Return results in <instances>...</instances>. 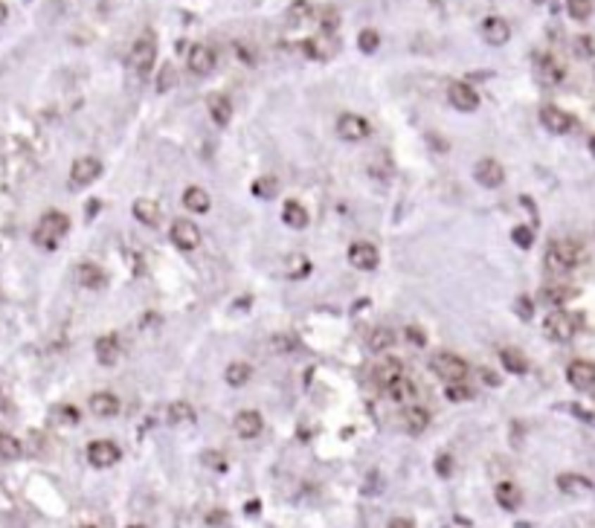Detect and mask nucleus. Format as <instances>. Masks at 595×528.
I'll use <instances>...</instances> for the list:
<instances>
[{
	"label": "nucleus",
	"instance_id": "obj_50",
	"mask_svg": "<svg viewBox=\"0 0 595 528\" xmlns=\"http://www.w3.org/2000/svg\"><path fill=\"white\" fill-rule=\"evenodd\" d=\"M61 421H67V424H79V413L73 410V406H61V410L56 413Z\"/></svg>",
	"mask_w": 595,
	"mask_h": 528
},
{
	"label": "nucleus",
	"instance_id": "obj_7",
	"mask_svg": "<svg viewBox=\"0 0 595 528\" xmlns=\"http://www.w3.org/2000/svg\"><path fill=\"white\" fill-rule=\"evenodd\" d=\"M99 175H102V163L96 157L84 154V157L73 160V165H70V186H76V189L90 186L93 180H99Z\"/></svg>",
	"mask_w": 595,
	"mask_h": 528
},
{
	"label": "nucleus",
	"instance_id": "obj_3",
	"mask_svg": "<svg viewBox=\"0 0 595 528\" xmlns=\"http://www.w3.org/2000/svg\"><path fill=\"white\" fill-rule=\"evenodd\" d=\"M128 64L131 70L139 76V79H146L151 73V67L157 64V41H154V32H142L134 46H131V56H128Z\"/></svg>",
	"mask_w": 595,
	"mask_h": 528
},
{
	"label": "nucleus",
	"instance_id": "obj_25",
	"mask_svg": "<svg viewBox=\"0 0 595 528\" xmlns=\"http://www.w3.org/2000/svg\"><path fill=\"white\" fill-rule=\"evenodd\" d=\"M96 360L102 366H113L119 354H123V348H119V340H116V334H102V337L96 340Z\"/></svg>",
	"mask_w": 595,
	"mask_h": 528
},
{
	"label": "nucleus",
	"instance_id": "obj_42",
	"mask_svg": "<svg viewBox=\"0 0 595 528\" xmlns=\"http://www.w3.org/2000/svg\"><path fill=\"white\" fill-rule=\"evenodd\" d=\"M357 46H361V53H366V56H372L377 46H380V35H377V30H363L361 35H357Z\"/></svg>",
	"mask_w": 595,
	"mask_h": 528
},
{
	"label": "nucleus",
	"instance_id": "obj_34",
	"mask_svg": "<svg viewBox=\"0 0 595 528\" xmlns=\"http://www.w3.org/2000/svg\"><path fill=\"white\" fill-rule=\"evenodd\" d=\"M20 455H23V444H20L12 433H6V429H0V459L15 462V459H20Z\"/></svg>",
	"mask_w": 595,
	"mask_h": 528
},
{
	"label": "nucleus",
	"instance_id": "obj_32",
	"mask_svg": "<svg viewBox=\"0 0 595 528\" xmlns=\"http://www.w3.org/2000/svg\"><path fill=\"white\" fill-rule=\"evenodd\" d=\"M403 366H401V360H395V357H384L377 363V369H375V380L380 383V386H387V383H392L395 377H401L403 372H401Z\"/></svg>",
	"mask_w": 595,
	"mask_h": 528
},
{
	"label": "nucleus",
	"instance_id": "obj_55",
	"mask_svg": "<svg viewBox=\"0 0 595 528\" xmlns=\"http://www.w3.org/2000/svg\"><path fill=\"white\" fill-rule=\"evenodd\" d=\"M480 375H482V380H485V383H488V386H499V377H496V375H494V372H488V369H482V372H480Z\"/></svg>",
	"mask_w": 595,
	"mask_h": 528
},
{
	"label": "nucleus",
	"instance_id": "obj_15",
	"mask_svg": "<svg viewBox=\"0 0 595 528\" xmlns=\"http://www.w3.org/2000/svg\"><path fill=\"white\" fill-rule=\"evenodd\" d=\"M232 429H235V436L238 439H258L261 436V429H265V418H261L256 410H242L235 418H232Z\"/></svg>",
	"mask_w": 595,
	"mask_h": 528
},
{
	"label": "nucleus",
	"instance_id": "obj_20",
	"mask_svg": "<svg viewBox=\"0 0 595 528\" xmlns=\"http://www.w3.org/2000/svg\"><path fill=\"white\" fill-rule=\"evenodd\" d=\"M76 282H79L82 287H87V291H102V287L108 284V273L99 268V264L82 261L79 268H76Z\"/></svg>",
	"mask_w": 595,
	"mask_h": 528
},
{
	"label": "nucleus",
	"instance_id": "obj_39",
	"mask_svg": "<svg viewBox=\"0 0 595 528\" xmlns=\"http://www.w3.org/2000/svg\"><path fill=\"white\" fill-rule=\"evenodd\" d=\"M320 27H322L325 35H334L337 27H340V12H337L334 6H325V9L320 12Z\"/></svg>",
	"mask_w": 595,
	"mask_h": 528
},
{
	"label": "nucleus",
	"instance_id": "obj_5",
	"mask_svg": "<svg viewBox=\"0 0 595 528\" xmlns=\"http://www.w3.org/2000/svg\"><path fill=\"white\" fill-rule=\"evenodd\" d=\"M543 331L549 340L569 343L575 337V317L566 314V310H549V317L543 320Z\"/></svg>",
	"mask_w": 595,
	"mask_h": 528
},
{
	"label": "nucleus",
	"instance_id": "obj_37",
	"mask_svg": "<svg viewBox=\"0 0 595 528\" xmlns=\"http://www.w3.org/2000/svg\"><path fill=\"white\" fill-rule=\"evenodd\" d=\"M311 18H314V6L308 4V0H296V4H291L288 23H305V20H311Z\"/></svg>",
	"mask_w": 595,
	"mask_h": 528
},
{
	"label": "nucleus",
	"instance_id": "obj_53",
	"mask_svg": "<svg viewBox=\"0 0 595 528\" xmlns=\"http://www.w3.org/2000/svg\"><path fill=\"white\" fill-rule=\"evenodd\" d=\"M387 528H415V522H413V520H407V517H395Z\"/></svg>",
	"mask_w": 595,
	"mask_h": 528
},
{
	"label": "nucleus",
	"instance_id": "obj_2",
	"mask_svg": "<svg viewBox=\"0 0 595 528\" xmlns=\"http://www.w3.org/2000/svg\"><path fill=\"white\" fill-rule=\"evenodd\" d=\"M581 261H584L581 244L569 241V238H560V241H552L549 247H546V268H549V270L566 273V270L578 268Z\"/></svg>",
	"mask_w": 595,
	"mask_h": 528
},
{
	"label": "nucleus",
	"instance_id": "obj_14",
	"mask_svg": "<svg viewBox=\"0 0 595 528\" xmlns=\"http://www.w3.org/2000/svg\"><path fill=\"white\" fill-rule=\"evenodd\" d=\"M349 264L357 270H375L380 264V253L372 241H354L349 247Z\"/></svg>",
	"mask_w": 595,
	"mask_h": 528
},
{
	"label": "nucleus",
	"instance_id": "obj_12",
	"mask_svg": "<svg viewBox=\"0 0 595 528\" xmlns=\"http://www.w3.org/2000/svg\"><path fill=\"white\" fill-rule=\"evenodd\" d=\"M447 102L462 113H470V111L480 108V93H476L468 82H453L447 87Z\"/></svg>",
	"mask_w": 595,
	"mask_h": 528
},
{
	"label": "nucleus",
	"instance_id": "obj_38",
	"mask_svg": "<svg viewBox=\"0 0 595 528\" xmlns=\"http://www.w3.org/2000/svg\"><path fill=\"white\" fill-rule=\"evenodd\" d=\"M288 273L291 279H305L308 273H311V261H308L305 256H288Z\"/></svg>",
	"mask_w": 595,
	"mask_h": 528
},
{
	"label": "nucleus",
	"instance_id": "obj_13",
	"mask_svg": "<svg viewBox=\"0 0 595 528\" xmlns=\"http://www.w3.org/2000/svg\"><path fill=\"white\" fill-rule=\"evenodd\" d=\"M540 125L552 134H569L575 128V116H569L566 111H560L555 105H543L540 108Z\"/></svg>",
	"mask_w": 595,
	"mask_h": 528
},
{
	"label": "nucleus",
	"instance_id": "obj_51",
	"mask_svg": "<svg viewBox=\"0 0 595 528\" xmlns=\"http://www.w3.org/2000/svg\"><path fill=\"white\" fill-rule=\"evenodd\" d=\"M407 340H410L413 346H424V343H427V337H424V331H421V328H413V325L407 328Z\"/></svg>",
	"mask_w": 595,
	"mask_h": 528
},
{
	"label": "nucleus",
	"instance_id": "obj_43",
	"mask_svg": "<svg viewBox=\"0 0 595 528\" xmlns=\"http://www.w3.org/2000/svg\"><path fill=\"white\" fill-rule=\"evenodd\" d=\"M177 82V73H175V64H163L160 67V76H157V93H165L172 90Z\"/></svg>",
	"mask_w": 595,
	"mask_h": 528
},
{
	"label": "nucleus",
	"instance_id": "obj_52",
	"mask_svg": "<svg viewBox=\"0 0 595 528\" xmlns=\"http://www.w3.org/2000/svg\"><path fill=\"white\" fill-rule=\"evenodd\" d=\"M203 462H206L209 467H215V470H224V467H227V462L221 459L218 453H206V455H203Z\"/></svg>",
	"mask_w": 595,
	"mask_h": 528
},
{
	"label": "nucleus",
	"instance_id": "obj_9",
	"mask_svg": "<svg viewBox=\"0 0 595 528\" xmlns=\"http://www.w3.org/2000/svg\"><path fill=\"white\" fill-rule=\"evenodd\" d=\"M473 177H476V183L485 186V189H499V186L506 183V169H503V163H499V160L485 157V160H480V163L473 165Z\"/></svg>",
	"mask_w": 595,
	"mask_h": 528
},
{
	"label": "nucleus",
	"instance_id": "obj_23",
	"mask_svg": "<svg viewBox=\"0 0 595 528\" xmlns=\"http://www.w3.org/2000/svg\"><path fill=\"white\" fill-rule=\"evenodd\" d=\"M90 413L96 418H113L119 413V398L113 392H93L90 395Z\"/></svg>",
	"mask_w": 595,
	"mask_h": 528
},
{
	"label": "nucleus",
	"instance_id": "obj_28",
	"mask_svg": "<svg viewBox=\"0 0 595 528\" xmlns=\"http://www.w3.org/2000/svg\"><path fill=\"white\" fill-rule=\"evenodd\" d=\"M183 206H186L189 212L203 215V212H209L212 198H209V191H206V189H201V186H189V189L183 191Z\"/></svg>",
	"mask_w": 595,
	"mask_h": 528
},
{
	"label": "nucleus",
	"instance_id": "obj_27",
	"mask_svg": "<svg viewBox=\"0 0 595 528\" xmlns=\"http://www.w3.org/2000/svg\"><path fill=\"white\" fill-rule=\"evenodd\" d=\"M558 488L569 496H584V494H592V482L587 476H578V473H560L558 476Z\"/></svg>",
	"mask_w": 595,
	"mask_h": 528
},
{
	"label": "nucleus",
	"instance_id": "obj_57",
	"mask_svg": "<svg viewBox=\"0 0 595 528\" xmlns=\"http://www.w3.org/2000/svg\"><path fill=\"white\" fill-rule=\"evenodd\" d=\"M221 520H224V514H212V517H209V522H212V525H218Z\"/></svg>",
	"mask_w": 595,
	"mask_h": 528
},
{
	"label": "nucleus",
	"instance_id": "obj_47",
	"mask_svg": "<svg viewBox=\"0 0 595 528\" xmlns=\"http://www.w3.org/2000/svg\"><path fill=\"white\" fill-rule=\"evenodd\" d=\"M575 56L578 58H592L595 56V41L589 35H578L575 38Z\"/></svg>",
	"mask_w": 595,
	"mask_h": 528
},
{
	"label": "nucleus",
	"instance_id": "obj_60",
	"mask_svg": "<svg viewBox=\"0 0 595 528\" xmlns=\"http://www.w3.org/2000/svg\"><path fill=\"white\" fill-rule=\"evenodd\" d=\"M128 528H146V525H128Z\"/></svg>",
	"mask_w": 595,
	"mask_h": 528
},
{
	"label": "nucleus",
	"instance_id": "obj_61",
	"mask_svg": "<svg viewBox=\"0 0 595 528\" xmlns=\"http://www.w3.org/2000/svg\"><path fill=\"white\" fill-rule=\"evenodd\" d=\"M82 528H93V525H82Z\"/></svg>",
	"mask_w": 595,
	"mask_h": 528
},
{
	"label": "nucleus",
	"instance_id": "obj_48",
	"mask_svg": "<svg viewBox=\"0 0 595 528\" xmlns=\"http://www.w3.org/2000/svg\"><path fill=\"white\" fill-rule=\"evenodd\" d=\"M514 308H517V317H520V320H526V322H529V320L534 317V305H532V299H529V296H520V299L514 302Z\"/></svg>",
	"mask_w": 595,
	"mask_h": 528
},
{
	"label": "nucleus",
	"instance_id": "obj_21",
	"mask_svg": "<svg viewBox=\"0 0 595 528\" xmlns=\"http://www.w3.org/2000/svg\"><path fill=\"white\" fill-rule=\"evenodd\" d=\"M206 111L212 116V122H215L218 128H227L230 125V119H232V105L224 93H212L209 99H206Z\"/></svg>",
	"mask_w": 595,
	"mask_h": 528
},
{
	"label": "nucleus",
	"instance_id": "obj_54",
	"mask_svg": "<svg viewBox=\"0 0 595 528\" xmlns=\"http://www.w3.org/2000/svg\"><path fill=\"white\" fill-rule=\"evenodd\" d=\"M291 346H294V340L284 337V334H282V337H273V348H291Z\"/></svg>",
	"mask_w": 595,
	"mask_h": 528
},
{
	"label": "nucleus",
	"instance_id": "obj_16",
	"mask_svg": "<svg viewBox=\"0 0 595 528\" xmlns=\"http://www.w3.org/2000/svg\"><path fill=\"white\" fill-rule=\"evenodd\" d=\"M566 380L581 392L592 389L595 386V363H589V360H572V363L566 366Z\"/></svg>",
	"mask_w": 595,
	"mask_h": 528
},
{
	"label": "nucleus",
	"instance_id": "obj_6",
	"mask_svg": "<svg viewBox=\"0 0 595 528\" xmlns=\"http://www.w3.org/2000/svg\"><path fill=\"white\" fill-rule=\"evenodd\" d=\"M169 241L177 247V250H198L201 241H203V235L198 230V224H192L189 218H177L169 230Z\"/></svg>",
	"mask_w": 595,
	"mask_h": 528
},
{
	"label": "nucleus",
	"instance_id": "obj_45",
	"mask_svg": "<svg viewBox=\"0 0 595 528\" xmlns=\"http://www.w3.org/2000/svg\"><path fill=\"white\" fill-rule=\"evenodd\" d=\"M276 189H279L276 177H261V180H256V183H253V191H256L258 198H273V195H276Z\"/></svg>",
	"mask_w": 595,
	"mask_h": 528
},
{
	"label": "nucleus",
	"instance_id": "obj_29",
	"mask_svg": "<svg viewBox=\"0 0 595 528\" xmlns=\"http://www.w3.org/2000/svg\"><path fill=\"white\" fill-rule=\"evenodd\" d=\"M282 221L288 224L291 230H305L308 227V212H305V206L299 201H288L284 209H282Z\"/></svg>",
	"mask_w": 595,
	"mask_h": 528
},
{
	"label": "nucleus",
	"instance_id": "obj_19",
	"mask_svg": "<svg viewBox=\"0 0 595 528\" xmlns=\"http://www.w3.org/2000/svg\"><path fill=\"white\" fill-rule=\"evenodd\" d=\"M482 38H485L491 46H503V44H508V38H511L508 20L499 18V15L485 18V20H482Z\"/></svg>",
	"mask_w": 595,
	"mask_h": 528
},
{
	"label": "nucleus",
	"instance_id": "obj_1",
	"mask_svg": "<svg viewBox=\"0 0 595 528\" xmlns=\"http://www.w3.org/2000/svg\"><path fill=\"white\" fill-rule=\"evenodd\" d=\"M70 232V218L64 212L58 209H50V212H44L35 230H32V241L44 250H56L61 241H64V235Z\"/></svg>",
	"mask_w": 595,
	"mask_h": 528
},
{
	"label": "nucleus",
	"instance_id": "obj_10",
	"mask_svg": "<svg viewBox=\"0 0 595 528\" xmlns=\"http://www.w3.org/2000/svg\"><path fill=\"white\" fill-rule=\"evenodd\" d=\"M337 134L346 142H361V139H366L372 134V125H369V119H363L361 113H343L337 119Z\"/></svg>",
	"mask_w": 595,
	"mask_h": 528
},
{
	"label": "nucleus",
	"instance_id": "obj_26",
	"mask_svg": "<svg viewBox=\"0 0 595 528\" xmlns=\"http://www.w3.org/2000/svg\"><path fill=\"white\" fill-rule=\"evenodd\" d=\"M537 76L546 84H558V82H563L566 70H563V64L555 56H537Z\"/></svg>",
	"mask_w": 595,
	"mask_h": 528
},
{
	"label": "nucleus",
	"instance_id": "obj_18",
	"mask_svg": "<svg viewBox=\"0 0 595 528\" xmlns=\"http://www.w3.org/2000/svg\"><path fill=\"white\" fill-rule=\"evenodd\" d=\"M384 392H387V398L392 401V403H401V406H413L415 403V383L407 377V375H401V377H395L392 383H387L384 386Z\"/></svg>",
	"mask_w": 595,
	"mask_h": 528
},
{
	"label": "nucleus",
	"instance_id": "obj_30",
	"mask_svg": "<svg viewBox=\"0 0 595 528\" xmlns=\"http://www.w3.org/2000/svg\"><path fill=\"white\" fill-rule=\"evenodd\" d=\"M169 424H175V427H192V424H195V410H192V403H186V401H172V403H169Z\"/></svg>",
	"mask_w": 595,
	"mask_h": 528
},
{
	"label": "nucleus",
	"instance_id": "obj_59",
	"mask_svg": "<svg viewBox=\"0 0 595 528\" xmlns=\"http://www.w3.org/2000/svg\"><path fill=\"white\" fill-rule=\"evenodd\" d=\"M532 4H540L543 6V4H552V0H532Z\"/></svg>",
	"mask_w": 595,
	"mask_h": 528
},
{
	"label": "nucleus",
	"instance_id": "obj_4",
	"mask_svg": "<svg viewBox=\"0 0 595 528\" xmlns=\"http://www.w3.org/2000/svg\"><path fill=\"white\" fill-rule=\"evenodd\" d=\"M430 369H433L441 380H447V383H465V377H468V363H465L459 354H453V351H441V354H436V357L430 360Z\"/></svg>",
	"mask_w": 595,
	"mask_h": 528
},
{
	"label": "nucleus",
	"instance_id": "obj_24",
	"mask_svg": "<svg viewBox=\"0 0 595 528\" xmlns=\"http://www.w3.org/2000/svg\"><path fill=\"white\" fill-rule=\"evenodd\" d=\"M494 496H496V505L506 511H517L522 505V491L514 482H499L494 488Z\"/></svg>",
	"mask_w": 595,
	"mask_h": 528
},
{
	"label": "nucleus",
	"instance_id": "obj_49",
	"mask_svg": "<svg viewBox=\"0 0 595 528\" xmlns=\"http://www.w3.org/2000/svg\"><path fill=\"white\" fill-rule=\"evenodd\" d=\"M436 470H439V476H450V473H453V459H450L447 453L439 455V459H436Z\"/></svg>",
	"mask_w": 595,
	"mask_h": 528
},
{
	"label": "nucleus",
	"instance_id": "obj_40",
	"mask_svg": "<svg viewBox=\"0 0 595 528\" xmlns=\"http://www.w3.org/2000/svg\"><path fill=\"white\" fill-rule=\"evenodd\" d=\"M566 12L575 20H589L592 15V0H566Z\"/></svg>",
	"mask_w": 595,
	"mask_h": 528
},
{
	"label": "nucleus",
	"instance_id": "obj_36",
	"mask_svg": "<svg viewBox=\"0 0 595 528\" xmlns=\"http://www.w3.org/2000/svg\"><path fill=\"white\" fill-rule=\"evenodd\" d=\"M392 343H395V331L392 328H375L372 334H369V348L372 351H387V348H392Z\"/></svg>",
	"mask_w": 595,
	"mask_h": 528
},
{
	"label": "nucleus",
	"instance_id": "obj_11",
	"mask_svg": "<svg viewBox=\"0 0 595 528\" xmlns=\"http://www.w3.org/2000/svg\"><path fill=\"white\" fill-rule=\"evenodd\" d=\"M119 455H123V450H119L113 441H108V439H99V441L87 444V462L93 467H113L119 462Z\"/></svg>",
	"mask_w": 595,
	"mask_h": 528
},
{
	"label": "nucleus",
	"instance_id": "obj_8",
	"mask_svg": "<svg viewBox=\"0 0 595 528\" xmlns=\"http://www.w3.org/2000/svg\"><path fill=\"white\" fill-rule=\"evenodd\" d=\"M186 64H189V70H192L195 76H209L212 70H215V64H218V56L206 44H192V46H189Z\"/></svg>",
	"mask_w": 595,
	"mask_h": 528
},
{
	"label": "nucleus",
	"instance_id": "obj_35",
	"mask_svg": "<svg viewBox=\"0 0 595 528\" xmlns=\"http://www.w3.org/2000/svg\"><path fill=\"white\" fill-rule=\"evenodd\" d=\"M224 377H227V383L230 386H247L250 383V377H253V366H247V363H230L227 366V372H224Z\"/></svg>",
	"mask_w": 595,
	"mask_h": 528
},
{
	"label": "nucleus",
	"instance_id": "obj_46",
	"mask_svg": "<svg viewBox=\"0 0 595 528\" xmlns=\"http://www.w3.org/2000/svg\"><path fill=\"white\" fill-rule=\"evenodd\" d=\"M447 401H456V403H462V401H470L473 398V392L465 386V383H447Z\"/></svg>",
	"mask_w": 595,
	"mask_h": 528
},
{
	"label": "nucleus",
	"instance_id": "obj_58",
	"mask_svg": "<svg viewBox=\"0 0 595 528\" xmlns=\"http://www.w3.org/2000/svg\"><path fill=\"white\" fill-rule=\"evenodd\" d=\"M589 151H592V154H595V137H592V139H589Z\"/></svg>",
	"mask_w": 595,
	"mask_h": 528
},
{
	"label": "nucleus",
	"instance_id": "obj_56",
	"mask_svg": "<svg viewBox=\"0 0 595 528\" xmlns=\"http://www.w3.org/2000/svg\"><path fill=\"white\" fill-rule=\"evenodd\" d=\"M6 18H9V9H6V4H4V0H0V23H4Z\"/></svg>",
	"mask_w": 595,
	"mask_h": 528
},
{
	"label": "nucleus",
	"instance_id": "obj_17",
	"mask_svg": "<svg viewBox=\"0 0 595 528\" xmlns=\"http://www.w3.org/2000/svg\"><path fill=\"white\" fill-rule=\"evenodd\" d=\"M302 50L308 58H314V61H328V58H334L337 56V41L334 35H314V38H308L302 44Z\"/></svg>",
	"mask_w": 595,
	"mask_h": 528
},
{
	"label": "nucleus",
	"instance_id": "obj_31",
	"mask_svg": "<svg viewBox=\"0 0 595 528\" xmlns=\"http://www.w3.org/2000/svg\"><path fill=\"white\" fill-rule=\"evenodd\" d=\"M403 424H407L410 433H424L427 427H430V413L424 410V406H407V413H403Z\"/></svg>",
	"mask_w": 595,
	"mask_h": 528
},
{
	"label": "nucleus",
	"instance_id": "obj_22",
	"mask_svg": "<svg viewBox=\"0 0 595 528\" xmlns=\"http://www.w3.org/2000/svg\"><path fill=\"white\" fill-rule=\"evenodd\" d=\"M131 212H134V218H137L142 227H157V224H160V218H163L160 203H157V201H151V198H139V201H134Z\"/></svg>",
	"mask_w": 595,
	"mask_h": 528
},
{
	"label": "nucleus",
	"instance_id": "obj_41",
	"mask_svg": "<svg viewBox=\"0 0 595 528\" xmlns=\"http://www.w3.org/2000/svg\"><path fill=\"white\" fill-rule=\"evenodd\" d=\"M569 296H572V287H569V284H549V287L543 291V299L552 302V305H560V302H566Z\"/></svg>",
	"mask_w": 595,
	"mask_h": 528
},
{
	"label": "nucleus",
	"instance_id": "obj_33",
	"mask_svg": "<svg viewBox=\"0 0 595 528\" xmlns=\"http://www.w3.org/2000/svg\"><path fill=\"white\" fill-rule=\"evenodd\" d=\"M499 357H503V366L508 369V375H526L529 372V360L520 348H503Z\"/></svg>",
	"mask_w": 595,
	"mask_h": 528
},
{
	"label": "nucleus",
	"instance_id": "obj_44",
	"mask_svg": "<svg viewBox=\"0 0 595 528\" xmlns=\"http://www.w3.org/2000/svg\"><path fill=\"white\" fill-rule=\"evenodd\" d=\"M511 238H514V244H517L520 250H532V244H534V230H532V227H514Z\"/></svg>",
	"mask_w": 595,
	"mask_h": 528
}]
</instances>
